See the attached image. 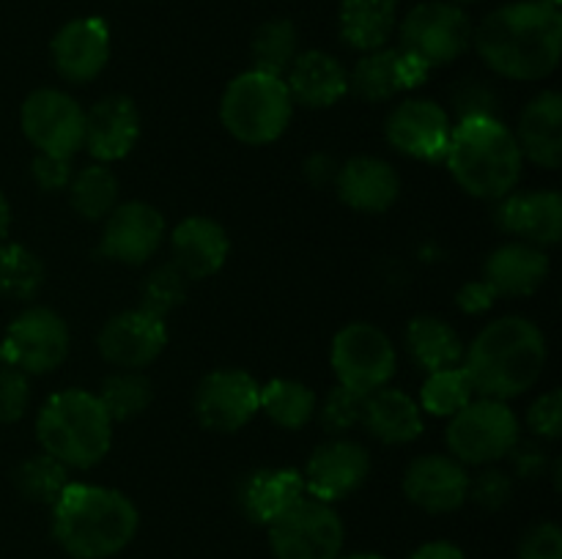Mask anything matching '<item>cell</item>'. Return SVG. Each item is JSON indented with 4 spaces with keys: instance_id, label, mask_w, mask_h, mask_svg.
<instances>
[{
    "instance_id": "ba28073f",
    "label": "cell",
    "mask_w": 562,
    "mask_h": 559,
    "mask_svg": "<svg viewBox=\"0 0 562 559\" xmlns=\"http://www.w3.org/2000/svg\"><path fill=\"white\" fill-rule=\"evenodd\" d=\"M472 22L459 3H417L398 22V49L420 60L428 71L453 64L470 49Z\"/></svg>"
},
{
    "instance_id": "f907efd6",
    "label": "cell",
    "mask_w": 562,
    "mask_h": 559,
    "mask_svg": "<svg viewBox=\"0 0 562 559\" xmlns=\"http://www.w3.org/2000/svg\"><path fill=\"white\" fill-rule=\"evenodd\" d=\"M409 559H467L464 551H461L456 543L450 540H431L417 546L415 551L409 554Z\"/></svg>"
},
{
    "instance_id": "7a4b0ae2",
    "label": "cell",
    "mask_w": 562,
    "mask_h": 559,
    "mask_svg": "<svg viewBox=\"0 0 562 559\" xmlns=\"http://www.w3.org/2000/svg\"><path fill=\"white\" fill-rule=\"evenodd\" d=\"M547 338L525 316H503L486 323L464 345L461 367L477 398L510 400L532 389L547 367Z\"/></svg>"
},
{
    "instance_id": "277c9868",
    "label": "cell",
    "mask_w": 562,
    "mask_h": 559,
    "mask_svg": "<svg viewBox=\"0 0 562 559\" xmlns=\"http://www.w3.org/2000/svg\"><path fill=\"white\" fill-rule=\"evenodd\" d=\"M445 164L467 195L499 201L519 184L525 157L514 129L497 115H472L453 124Z\"/></svg>"
},
{
    "instance_id": "7bdbcfd3",
    "label": "cell",
    "mask_w": 562,
    "mask_h": 559,
    "mask_svg": "<svg viewBox=\"0 0 562 559\" xmlns=\"http://www.w3.org/2000/svg\"><path fill=\"white\" fill-rule=\"evenodd\" d=\"M527 427L538 442H554L562 433V392L549 389L527 409Z\"/></svg>"
},
{
    "instance_id": "1f68e13d",
    "label": "cell",
    "mask_w": 562,
    "mask_h": 559,
    "mask_svg": "<svg viewBox=\"0 0 562 559\" xmlns=\"http://www.w3.org/2000/svg\"><path fill=\"white\" fill-rule=\"evenodd\" d=\"M318 395L307 384L294 378H272L258 395V411L283 431H300L316 417Z\"/></svg>"
},
{
    "instance_id": "f1b7e54d",
    "label": "cell",
    "mask_w": 562,
    "mask_h": 559,
    "mask_svg": "<svg viewBox=\"0 0 562 559\" xmlns=\"http://www.w3.org/2000/svg\"><path fill=\"white\" fill-rule=\"evenodd\" d=\"M362 425L382 444H409L423 433V411L406 392L382 387L366 395Z\"/></svg>"
},
{
    "instance_id": "681fc988",
    "label": "cell",
    "mask_w": 562,
    "mask_h": 559,
    "mask_svg": "<svg viewBox=\"0 0 562 559\" xmlns=\"http://www.w3.org/2000/svg\"><path fill=\"white\" fill-rule=\"evenodd\" d=\"M305 175L311 184H335V175H338V164L333 162V157L327 153H313L305 162Z\"/></svg>"
},
{
    "instance_id": "ffe728a7",
    "label": "cell",
    "mask_w": 562,
    "mask_h": 559,
    "mask_svg": "<svg viewBox=\"0 0 562 559\" xmlns=\"http://www.w3.org/2000/svg\"><path fill=\"white\" fill-rule=\"evenodd\" d=\"M55 71L66 82L86 85L97 80L110 60V27L99 16H77L66 22L49 44Z\"/></svg>"
},
{
    "instance_id": "7dc6e473",
    "label": "cell",
    "mask_w": 562,
    "mask_h": 559,
    "mask_svg": "<svg viewBox=\"0 0 562 559\" xmlns=\"http://www.w3.org/2000/svg\"><path fill=\"white\" fill-rule=\"evenodd\" d=\"M456 110H459L461 118H472V115H497L494 107H497V96L483 85L481 80H470L453 93Z\"/></svg>"
},
{
    "instance_id": "8992f818",
    "label": "cell",
    "mask_w": 562,
    "mask_h": 559,
    "mask_svg": "<svg viewBox=\"0 0 562 559\" xmlns=\"http://www.w3.org/2000/svg\"><path fill=\"white\" fill-rule=\"evenodd\" d=\"M294 115L283 77L241 71L220 96V121L225 132L245 146H269L285 135Z\"/></svg>"
},
{
    "instance_id": "ee69618b",
    "label": "cell",
    "mask_w": 562,
    "mask_h": 559,
    "mask_svg": "<svg viewBox=\"0 0 562 559\" xmlns=\"http://www.w3.org/2000/svg\"><path fill=\"white\" fill-rule=\"evenodd\" d=\"M516 559H562V532L554 521L530 526L519 543Z\"/></svg>"
},
{
    "instance_id": "d590c367",
    "label": "cell",
    "mask_w": 562,
    "mask_h": 559,
    "mask_svg": "<svg viewBox=\"0 0 562 559\" xmlns=\"http://www.w3.org/2000/svg\"><path fill=\"white\" fill-rule=\"evenodd\" d=\"M44 285V263L25 244H0V296L31 301Z\"/></svg>"
},
{
    "instance_id": "ab89813d",
    "label": "cell",
    "mask_w": 562,
    "mask_h": 559,
    "mask_svg": "<svg viewBox=\"0 0 562 559\" xmlns=\"http://www.w3.org/2000/svg\"><path fill=\"white\" fill-rule=\"evenodd\" d=\"M362 403H366L362 395L351 392V389L340 387L338 384V387H333L324 395L322 406L316 409V417L329 436H344L351 427L360 425Z\"/></svg>"
},
{
    "instance_id": "cb8c5ba5",
    "label": "cell",
    "mask_w": 562,
    "mask_h": 559,
    "mask_svg": "<svg viewBox=\"0 0 562 559\" xmlns=\"http://www.w3.org/2000/svg\"><path fill=\"white\" fill-rule=\"evenodd\" d=\"M231 239L223 225L212 217H187L170 233V258L187 280L214 277L225 266Z\"/></svg>"
},
{
    "instance_id": "d6a6232c",
    "label": "cell",
    "mask_w": 562,
    "mask_h": 559,
    "mask_svg": "<svg viewBox=\"0 0 562 559\" xmlns=\"http://www.w3.org/2000/svg\"><path fill=\"white\" fill-rule=\"evenodd\" d=\"M69 203L82 219L91 223H102L115 206H119V175L108 168L104 162L86 164V168L75 170L69 186Z\"/></svg>"
},
{
    "instance_id": "9c48e42d",
    "label": "cell",
    "mask_w": 562,
    "mask_h": 559,
    "mask_svg": "<svg viewBox=\"0 0 562 559\" xmlns=\"http://www.w3.org/2000/svg\"><path fill=\"white\" fill-rule=\"evenodd\" d=\"M267 537L274 559H338L346 526L333 504L305 493L267 526Z\"/></svg>"
},
{
    "instance_id": "44dd1931",
    "label": "cell",
    "mask_w": 562,
    "mask_h": 559,
    "mask_svg": "<svg viewBox=\"0 0 562 559\" xmlns=\"http://www.w3.org/2000/svg\"><path fill=\"white\" fill-rule=\"evenodd\" d=\"M426 77L428 69L420 60L398 47H382L373 53H362L355 69L349 71V91H355L366 102L379 104L423 85Z\"/></svg>"
},
{
    "instance_id": "2e32d148",
    "label": "cell",
    "mask_w": 562,
    "mask_h": 559,
    "mask_svg": "<svg viewBox=\"0 0 562 559\" xmlns=\"http://www.w3.org/2000/svg\"><path fill=\"white\" fill-rule=\"evenodd\" d=\"M168 345L165 318L135 307L108 318L97 338V349L108 365L119 370H143L151 365Z\"/></svg>"
},
{
    "instance_id": "b9f144b4",
    "label": "cell",
    "mask_w": 562,
    "mask_h": 559,
    "mask_svg": "<svg viewBox=\"0 0 562 559\" xmlns=\"http://www.w3.org/2000/svg\"><path fill=\"white\" fill-rule=\"evenodd\" d=\"M31 406V381L22 370L0 365V425H9L25 417Z\"/></svg>"
},
{
    "instance_id": "484cf974",
    "label": "cell",
    "mask_w": 562,
    "mask_h": 559,
    "mask_svg": "<svg viewBox=\"0 0 562 559\" xmlns=\"http://www.w3.org/2000/svg\"><path fill=\"white\" fill-rule=\"evenodd\" d=\"M236 497H239V507L247 521L269 526L291 504L305 497V482H302L300 471L289 469V466H263V469L250 471L239 482Z\"/></svg>"
},
{
    "instance_id": "db71d44e",
    "label": "cell",
    "mask_w": 562,
    "mask_h": 559,
    "mask_svg": "<svg viewBox=\"0 0 562 559\" xmlns=\"http://www.w3.org/2000/svg\"><path fill=\"white\" fill-rule=\"evenodd\" d=\"M547 3H552V5H560V3H562V0H547Z\"/></svg>"
},
{
    "instance_id": "6da1fadb",
    "label": "cell",
    "mask_w": 562,
    "mask_h": 559,
    "mask_svg": "<svg viewBox=\"0 0 562 559\" xmlns=\"http://www.w3.org/2000/svg\"><path fill=\"white\" fill-rule=\"evenodd\" d=\"M477 55L505 80L536 82L552 75L562 55L560 5L516 0L499 5L472 31Z\"/></svg>"
},
{
    "instance_id": "83f0119b",
    "label": "cell",
    "mask_w": 562,
    "mask_h": 559,
    "mask_svg": "<svg viewBox=\"0 0 562 559\" xmlns=\"http://www.w3.org/2000/svg\"><path fill=\"white\" fill-rule=\"evenodd\" d=\"M547 250L527 241H508L486 258L483 280L497 296H532L549 277Z\"/></svg>"
},
{
    "instance_id": "8fae6325",
    "label": "cell",
    "mask_w": 562,
    "mask_h": 559,
    "mask_svg": "<svg viewBox=\"0 0 562 559\" xmlns=\"http://www.w3.org/2000/svg\"><path fill=\"white\" fill-rule=\"evenodd\" d=\"M71 334L64 316L49 307H27L11 318L3 340H0V362L16 367L25 376H44L64 365L69 356Z\"/></svg>"
},
{
    "instance_id": "c3c4849f",
    "label": "cell",
    "mask_w": 562,
    "mask_h": 559,
    "mask_svg": "<svg viewBox=\"0 0 562 559\" xmlns=\"http://www.w3.org/2000/svg\"><path fill=\"white\" fill-rule=\"evenodd\" d=\"M494 299H497V294H494V288L486 280H470V283L461 285L459 294H456V305H459V310L467 312V316H481V312L492 310Z\"/></svg>"
},
{
    "instance_id": "4fadbf2b",
    "label": "cell",
    "mask_w": 562,
    "mask_h": 559,
    "mask_svg": "<svg viewBox=\"0 0 562 559\" xmlns=\"http://www.w3.org/2000/svg\"><path fill=\"white\" fill-rule=\"evenodd\" d=\"M261 384L241 367H223L201 378L192 395L198 425L212 433H236L258 414Z\"/></svg>"
},
{
    "instance_id": "603a6c76",
    "label": "cell",
    "mask_w": 562,
    "mask_h": 559,
    "mask_svg": "<svg viewBox=\"0 0 562 559\" xmlns=\"http://www.w3.org/2000/svg\"><path fill=\"white\" fill-rule=\"evenodd\" d=\"M335 192L355 212L382 214L398 201L401 175L387 159L360 153V157L346 159L338 168Z\"/></svg>"
},
{
    "instance_id": "3957f363",
    "label": "cell",
    "mask_w": 562,
    "mask_h": 559,
    "mask_svg": "<svg viewBox=\"0 0 562 559\" xmlns=\"http://www.w3.org/2000/svg\"><path fill=\"white\" fill-rule=\"evenodd\" d=\"M49 510L55 543L71 559L115 557L140 526V513L126 493L93 482H69Z\"/></svg>"
},
{
    "instance_id": "5b68a950",
    "label": "cell",
    "mask_w": 562,
    "mask_h": 559,
    "mask_svg": "<svg viewBox=\"0 0 562 559\" xmlns=\"http://www.w3.org/2000/svg\"><path fill=\"white\" fill-rule=\"evenodd\" d=\"M113 425L97 392L60 389L49 395L36 417L42 453L53 455L66 469H93L113 447Z\"/></svg>"
},
{
    "instance_id": "30bf717a",
    "label": "cell",
    "mask_w": 562,
    "mask_h": 559,
    "mask_svg": "<svg viewBox=\"0 0 562 559\" xmlns=\"http://www.w3.org/2000/svg\"><path fill=\"white\" fill-rule=\"evenodd\" d=\"M329 365H333L340 387L366 398V395L387 387L398 367V354L384 329L355 321L333 338Z\"/></svg>"
},
{
    "instance_id": "f35d334b",
    "label": "cell",
    "mask_w": 562,
    "mask_h": 559,
    "mask_svg": "<svg viewBox=\"0 0 562 559\" xmlns=\"http://www.w3.org/2000/svg\"><path fill=\"white\" fill-rule=\"evenodd\" d=\"M187 288H190V280L173 266V263H162V266L154 269L140 285V307L143 310L154 312V316L165 318L168 312H173L176 307H181V301L187 299Z\"/></svg>"
},
{
    "instance_id": "74e56055",
    "label": "cell",
    "mask_w": 562,
    "mask_h": 559,
    "mask_svg": "<svg viewBox=\"0 0 562 559\" xmlns=\"http://www.w3.org/2000/svg\"><path fill=\"white\" fill-rule=\"evenodd\" d=\"M472 398H475V389H472V381L464 367H445V370L428 373V378L423 381L420 411H428L434 417H448L450 420Z\"/></svg>"
},
{
    "instance_id": "4316f807",
    "label": "cell",
    "mask_w": 562,
    "mask_h": 559,
    "mask_svg": "<svg viewBox=\"0 0 562 559\" xmlns=\"http://www.w3.org/2000/svg\"><path fill=\"white\" fill-rule=\"evenodd\" d=\"M521 157L543 170L562 164V96L558 91H541L525 104L519 129L514 132Z\"/></svg>"
},
{
    "instance_id": "9a60e30c",
    "label": "cell",
    "mask_w": 562,
    "mask_h": 559,
    "mask_svg": "<svg viewBox=\"0 0 562 559\" xmlns=\"http://www.w3.org/2000/svg\"><path fill=\"white\" fill-rule=\"evenodd\" d=\"M371 475V455L355 438L329 436L327 442L318 444L307 458L302 482L305 493L322 502L335 504L340 499L360 491L362 482Z\"/></svg>"
},
{
    "instance_id": "60d3db41",
    "label": "cell",
    "mask_w": 562,
    "mask_h": 559,
    "mask_svg": "<svg viewBox=\"0 0 562 559\" xmlns=\"http://www.w3.org/2000/svg\"><path fill=\"white\" fill-rule=\"evenodd\" d=\"M510 497H514L510 471L497 469V466H481V471L470 477V499L488 513L503 510L510 502Z\"/></svg>"
},
{
    "instance_id": "d6986e66",
    "label": "cell",
    "mask_w": 562,
    "mask_h": 559,
    "mask_svg": "<svg viewBox=\"0 0 562 559\" xmlns=\"http://www.w3.org/2000/svg\"><path fill=\"white\" fill-rule=\"evenodd\" d=\"M140 140V110L126 93H108L86 110L82 148L97 162H119L130 157Z\"/></svg>"
},
{
    "instance_id": "d4e9b609",
    "label": "cell",
    "mask_w": 562,
    "mask_h": 559,
    "mask_svg": "<svg viewBox=\"0 0 562 559\" xmlns=\"http://www.w3.org/2000/svg\"><path fill=\"white\" fill-rule=\"evenodd\" d=\"M294 107L327 110L349 93V71L324 49H305L294 58L283 77Z\"/></svg>"
},
{
    "instance_id": "e575fe53",
    "label": "cell",
    "mask_w": 562,
    "mask_h": 559,
    "mask_svg": "<svg viewBox=\"0 0 562 559\" xmlns=\"http://www.w3.org/2000/svg\"><path fill=\"white\" fill-rule=\"evenodd\" d=\"M97 398L113 422H126L140 417L154 400V384L140 370H115L99 387Z\"/></svg>"
},
{
    "instance_id": "816d5d0a",
    "label": "cell",
    "mask_w": 562,
    "mask_h": 559,
    "mask_svg": "<svg viewBox=\"0 0 562 559\" xmlns=\"http://www.w3.org/2000/svg\"><path fill=\"white\" fill-rule=\"evenodd\" d=\"M9 228H11V206L9 201H5L3 192H0V244H3L5 236H9Z\"/></svg>"
},
{
    "instance_id": "f5cc1de1",
    "label": "cell",
    "mask_w": 562,
    "mask_h": 559,
    "mask_svg": "<svg viewBox=\"0 0 562 559\" xmlns=\"http://www.w3.org/2000/svg\"><path fill=\"white\" fill-rule=\"evenodd\" d=\"M338 559H384V557H379V554H340Z\"/></svg>"
},
{
    "instance_id": "f546056e",
    "label": "cell",
    "mask_w": 562,
    "mask_h": 559,
    "mask_svg": "<svg viewBox=\"0 0 562 559\" xmlns=\"http://www.w3.org/2000/svg\"><path fill=\"white\" fill-rule=\"evenodd\" d=\"M338 25L340 38L351 49L373 53L387 47L398 27V0H344Z\"/></svg>"
},
{
    "instance_id": "ac0fdd59",
    "label": "cell",
    "mask_w": 562,
    "mask_h": 559,
    "mask_svg": "<svg viewBox=\"0 0 562 559\" xmlns=\"http://www.w3.org/2000/svg\"><path fill=\"white\" fill-rule=\"evenodd\" d=\"M404 493L415 507L431 515L456 513L470 499V471L453 455H417L404 471Z\"/></svg>"
},
{
    "instance_id": "e0dca14e",
    "label": "cell",
    "mask_w": 562,
    "mask_h": 559,
    "mask_svg": "<svg viewBox=\"0 0 562 559\" xmlns=\"http://www.w3.org/2000/svg\"><path fill=\"white\" fill-rule=\"evenodd\" d=\"M165 241V217L146 201H124L104 217L102 255L124 266H143Z\"/></svg>"
},
{
    "instance_id": "4dcf8cb0",
    "label": "cell",
    "mask_w": 562,
    "mask_h": 559,
    "mask_svg": "<svg viewBox=\"0 0 562 559\" xmlns=\"http://www.w3.org/2000/svg\"><path fill=\"white\" fill-rule=\"evenodd\" d=\"M406 351L420 370L437 373L464 360V343L445 318L417 316L406 327Z\"/></svg>"
},
{
    "instance_id": "52a82bcc",
    "label": "cell",
    "mask_w": 562,
    "mask_h": 559,
    "mask_svg": "<svg viewBox=\"0 0 562 559\" xmlns=\"http://www.w3.org/2000/svg\"><path fill=\"white\" fill-rule=\"evenodd\" d=\"M521 438L519 417L508 400L472 398L456 411L445 431L450 455L464 466H494L508 458L514 444Z\"/></svg>"
},
{
    "instance_id": "7c38bea8",
    "label": "cell",
    "mask_w": 562,
    "mask_h": 559,
    "mask_svg": "<svg viewBox=\"0 0 562 559\" xmlns=\"http://www.w3.org/2000/svg\"><path fill=\"white\" fill-rule=\"evenodd\" d=\"M20 126L22 135L38 153L75 159V153L82 148L86 110L66 91L36 88L22 102Z\"/></svg>"
},
{
    "instance_id": "bcb514c9",
    "label": "cell",
    "mask_w": 562,
    "mask_h": 559,
    "mask_svg": "<svg viewBox=\"0 0 562 559\" xmlns=\"http://www.w3.org/2000/svg\"><path fill=\"white\" fill-rule=\"evenodd\" d=\"M508 458L521 480H536V477L547 475L549 469V453L543 449L541 442H521L519 438L508 453Z\"/></svg>"
},
{
    "instance_id": "5bb4252c",
    "label": "cell",
    "mask_w": 562,
    "mask_h": 559,
    "mask_svg": "<svg viewBox=\"0 0 562 559\" xmlns=\"http://www.w3.org/2000/svg\"><path fill=\"white\" fill-rule=\"evenodd\" d=\"M384 135L395 151L420 162H445L453 121L450 113L434 99L412 96L395 104L384 121Z\"/></svg>"
},
{
    "instance_id": "f6af8a7d",
    "label": "cell",
    "mask_w": 562,
    "mask_h": 559,
    "mask_svg": "<svg viewBox=\"0 0 562 559\" xmlns=\"http://www.w3.org/2000/svg\"><path fill=\"white\" fill-rule=\"evenodd\" d=\"M33 181H36L38 190L44 192H58L66 190L75 175V164L66 157H53V153H36L31 164Z\"/></svg>"
},
{
    "instance_id": "836d02e7",
    "label": "cell",
    "mask_w": 562,
    "mask_h": 559,
    "mask_svg": "<svg viewBox=\"0 0 562 559\" xmlns=\"http://www.w3.org/2000/svg\"><path fill=\"white\" fill-rule=\"evenodd\" d=\"M252 69L272 77H285L300 55V33L291 20H269L256 31L250 44Z\"/></svg>"
},
{
    "instance_id": "8d00e7d4",
    "label": "cell",
    "mask_w": 562,
    "mask_h": 559,
    "mask_svg": "<svg viewBox=\"0 0 562 559\" xmlns=\"http://www.w3.org/2000/svg\"><path fill=\"white\" fill-rule=\"evenodd\" d=\"M69 482V469L47 453L31 455V458H25L14 469L16 491L33 504H47V507H53L55 499L64 493V488Z\"/></svg>"
},
{
    "instance_id": "7402d4cb",
    "label": "cell",
    "mask_w": 562,
    "mask_h": 559,
    "mask_svg": "<svg viewBox=\"0 0 562 559\" xmlns=\"http://www.w3.org/2000/svg\"><path fill=\"white\" fill-rule=\"evenodd\" d=\"M494 212L499 228L519 241L536 244L541 250L554 247L562 236V197L554 190L508 192L499 197Z\"/></svg>"
}]
</instances>
